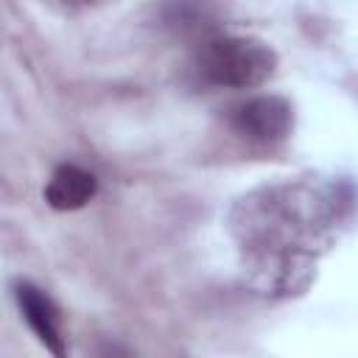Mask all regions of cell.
I'll use <instances>...</instances> for the list:
<instances>
[{
    "mask_svg": "<svg viewBox=\"0 0 358 358\" xmlns=\"http://www.w3.org/2000/svg\"><path fill=\"white\" fill-rule=\"evenodd\" d=\"M350 210V190L338 185L288 182L260 187L232 207V232L243 252V271L260 294H302L316 268V246H324L341 215Z\"/></svg>",
    "mask_w": 358,
    "mask_h": 358,
    "instance_id": "1",
    "label": "cell"
},
{
    "mask_svg": "<svg viewBox=\"0 0 358 358\" xmlns=\"http://www.w3.org/2000/svg\"><path fill=\"white\" fill-rule=\"evenodd\" d=\"M190 70L207 87L252 90L277 73V53L257 36H215L201 42Z\"/></svg>",
    "mask_w": 358,
    "mask_h": 358,
    "instance_id": "2",
    "label": "cell"
},
{
    "mask_svg": "<svg viewBox=\"0 0 358 358\" xmlns=\"http://www.w3.org/2000/svg\"><path fill=\"white\" fill-rule=\"evenodd\" d=\"M229 129L257 145H274L288 140L294 129V106L280 95H257L229 109Z\"/></svg>",
    "mask_w": 358,
    "mask_h": 358,
    "instance_id": "3",
    "label": "cell"
},
{
    "mask_svg": "<svg viewBox=\"0 0 358 358\" xmlns=\"http://www.w3.org/2000/svg\"><path fill=\"white\" fill-rule=\"evenodd\" d=\"M14 299L28 322V327L36 333V338L53 352V355H64V338H62V327H59V310L53 305V299L31 285V282H17L14 285Z\"/></svg>",
    "mask_w": 358,
    "mask_h": 358,
    "instance_id": "4",
    "label": "cell"
},
{
    "mask_svg": "<svg viewBox=\"0 0 358 358\" xmlns=\"http://www.w3.org/2000/svg\"><path fill=\"white\" fill-rule=\"evenodd\" d=\"M218 6L213 0H165L159 6V25L173 36L199 39L218 28Z\"/></svg>",
    "mask_w": 358,
    "mask_h": 358,
    "instance_id": "5",
    "label": "cell"
},
{
    "mask_svg": "<svg viewBox=\"0 0 358 358\" xmlns=\"http://www.w3.org/2000/svg\"><path fill=\"white\" fill-rule=\"evenodd\" d=\"M98 190V179L78 168V165H59L48 185H45V201L59 210V213H67V210H81Z\"/></svg>",
    "mask_w": 358,
    "mask_h": 358,
    "instance_id": "6",
    "label": "cell"
},
{
    "mask_svg": "<svg viewBox=\"0 0 358 358\" xmlns=\"http://www.w3.org/2000/svg\"><path fill=\"white\" fill-rule=\"evenodd\" d=\"M50 6H59V8H67V11H73V8H84V6H92V3H98V0H48Z\"/></svg>",
    "mask_w": 358,
    "mask_h": 358,
    "instance_id": "7",
    "label": "cell"
}]
</instances>
